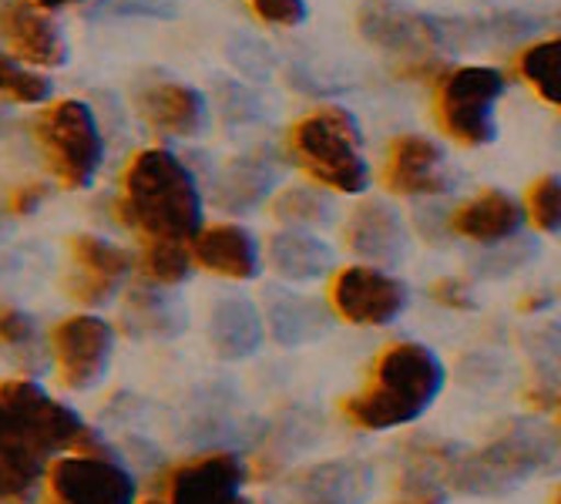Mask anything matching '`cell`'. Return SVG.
<instances>
[{
  "mask_svg": "<svg viewBox=\"0 0 561 504\" xmlns=\"http://www.w3.org/2000/svg\"><path fill=\"white\" fill-rule=\"evenodd\" d=\"M252 8L256 14L270 24H279V27H296L306 21V4L302 0H252Z\"/></svg>",
  "mask_w": 561,
  "mask_h": 504,
  "instance_id": "cell-34",
  "label": "cell"
},
{
  "mask_svg": "<svg viewBox=\"0 0 561 504\" xmlns=\"http://www.w3.org/2000/svg\"><path fill=\"white\" fill-rule=\"evenodd\" d=\"M504 94V75L484 65L454 68L437 84V125L468 148L494 141V105Z\"/></svg>",
  "mask_w": 561,
  "mask_h": 504,
  "instance_id": "cell-6",
  "label": "cell"
},
{
  "mask_svg": "<svg viewBox=\"0 0 561 504\" xmlns=\"http://www.w3.org/2000/svg\"><path fill=\"white\" fill-rule=\"evenodd\" d=\"M279 179V165L270 151H249L232 159L216 179V202L226 213H249L273 192Z\"/></svg>",
  "mask_w": 561,
  "mask_h": 504,
  "instance_id": "cell-21",
  "label": "cell"
},
{
  "mask_svg": "<svg viewBox=\"0 0 561 504\" xmlns=\"http://www.w3.org/2000/svg\"><path fill=\"white\" fill-rule=\"evenodd\" d=\"M531 256H535V242H531V239H522V242L501 245L497 252H491V256L481 263V270H484L488 276H504V273L518 270L522 263H528Z\"/></svg>",
  "mask_w": 561,
  "mask_h": 504,
  "instance_id": "cell-33",
  "label": "cell"
},
{
  "mask_svg": "<svg viewBox=\"0 0 561 504\" xmlns=\"http://www.w3.org/2000/svg\"><path fill=\"white\" fill-rule=\"evenodd\" d=\"M528 216L541 232H558V222H561V182H558V175H545L528 188Z\"/></svg>",
  "mask_w": 561,
  "mask_h": 504,
  "instance_id": "cell-32",
  "label": "cell"
},
{
  "mask_svg": "<svg viewBox=\"0 0 561 504\" xmlns=\"http://www.w3.org/2000/svg\"><path fill=\"white\" fill-rule=\"evenodd\" d=\"M0 411L8 414L11 427L41 454V458H50V454H58V450H81L94 437L71 408H65L61 400L44 393L31 380L0 383Z\"/></svg>",
  "mask_w": 561,
  "mask_h": 504,
  "instance_id": "cell-7",
  "label": "cell"
},
{
  "mask_svg": "<svg viewBox=\"0 0 561 504\" xmlns=\"http://www.w3.org/2000/svg\"><path fill=\"white\" fill-rule=\"evenodd\" d=\"M148 504H162V501H148Z\"/></svg>",
  "mask_w": 561,
  "mask_h": 504,
  "instance_id": "cell-42",
  "label": "cell"
},
{
  "mask_svg": "<svg viewBox=\"0 0 561 504\" xmlns=\"http://www.w3.org/2000/svg\"><path fill=\"white\" fill-rule=\"evenodd\" d=\"M50 346H55L61 383L71 390H88L108 370L115 333L105 320L81 313V317H68L55 327Z\"/></svg>",
  "mask_w": 561,
  "mask_h": 504,
  "instance_id": "cell-11",
  "label": "cell"
},
{
  "mask_svg": "<svg viewBox=\"0 0 561 504\" xmlns=\"http://www.w3.org/2000/svg\"><path fill=\"white\" fill-rule=\"evenodd\" d=\"M0 346L14 350L21 364L41 367V343H37V327L27 313L14 307H0Z\"/></svg>",
  "mask_w": 561,
  "mask_h": 504,
  "instance_id": "cell-30",
  "label": "cell"
},
{
  "mask_svg": "<svg viewBox=\"0 0 561 504\" xmlns=\"http://www.w3.org/2000/svg\"><path fill=\"white\" fill-rule=\"evenodd\" d=\"M44 195H47V188L41 185V182H31V185H21V188H14L11 195H8V213L11 216H31L41 202H44Z\"/></svg>",
  "mask_w": 561,
  "mask_h": 504,
  "instance_id": "cell-36",
  "label": "cell"
},
{
  "mask_svg": "<svg viewBox=\"0 0 561 504\" xmlns=\"http://www.w3.org/2000/svg\"><path fill=\"white\" fill-rule=\"evenodd\" d=\"M41 454L11 427L8 414L0 411V504H27L37 494L44 474Z\"/></svg>",
  "mask_w": 561,
  "mask_h": 504,
  "instance_id": "cell-22",
  "label": "cell"
},
{
  "mask_svg": "<svg viewBox=\"0 0 561 504\" xmlns=\"http://www.w3.org/2000/svg\"><path fill=\"white\" fill-rule=\"evenodd\" d=\"M444 387V367L424 343L387 346L360 393L340 403V414L364 431H390L417 421Z\"/></svg>",
  "mask_w": 561,
  "mask_h": 504,
  "instance_id": "cell-2",
  "label": "cell"
},
{
  "mask_svg": "<svg viewBox=\"0 0 561 504\" xmlns=\"http://www.w3.org/2000/svg\"><path fill=\"white\" fill-rule=\"evenodd\" d=\"M209 340L222 360H242L256 353L263 343V320L256 307L242 296L219 299L209 317Z\"/></svg>",
  "mask_w": 561,
  "mask_h": 504,
  "instance_id": "cell-23",
  "label": "cell"
},
{
  "mask_svg": "<svg viewBox=\"0 0 561 504\" xmlns=\"http://www.w3.org/2000/svg\"><path fill=\"white\" fill-rule=\"evenodd\" d=\"M558 458V434L535 421L507 424L488 447L454 458L447 471V484L474 497H501L525 484L535 471L554 465Z\"/></svg>",
  "mask_w": 561,
  "mask_h": 504,
  "instance_id": "cell-3",
  "label": "cell"
},
{
  "mask_svg": "<svg viewBox=\"0 0 561 504\" xmlns=\"http://www.w3.org/2000/svg\"><path fill=\"white\" fill-rule=\"evenodd\" d=\"M188 256L216 276L226 279H252L260 273V249L252 232L232 222H219L209 229H198L192 239Z\"/></svg>",
  "mask_w": 561,
  "mask_h": 504,
  "instance_id": "cell-19",
  "label": "cell"
},
{
  "mask_svg": "<svg viewBox=\"0 0 561 504\" xmlns=\"http://www.w3.org/2000/svg\"><path fill=\"white\" fill-rule=\"evenodd\" d=\"M551 504H558V491H551Z\"/></svg>",
  "mask_w": 561,
  "mask_h": 504,
  "instance_id": "cell-41",
  "label": "cell"
},
{
  "mask_svg": "<svg viewBox=\"0 0 561 504\" xmlns=\"http://www.w3.org/2000/svg\"><path fill=\"white\" fill-rule=\"evenodd\" d=\"M403 504H431V501H403Z\"/></svg>",
  "mask_w": 561,
  "mask_h": 504,
  "instance_id": "cell-40",
  "label": "cell"
},
{
  "mask_svg": "<svg viewBox=\"0 0 561 504\" xmlns=\"http://www.w3.org/2000/svg\"><path fill=\"white\" fill-rule=\"evenodd\" d=\"M431 296L440 302L447 310H471L474 299H471V289L465 279H454V276H444L431 286Z\"/></svg>",
  "mask_w": 561,
  "mask_h": 504,
  "instance_id": "cell-35",
  "label": "cell"
},
{
  "mask_svg": "<svg viewBox=\"0 0 561 504\" xmlns=\"http://www.w3.org/2000/svg\"><path fill=\"white\" fill-rule=\"evenodd\" d=\"M118 219L145 239L192 242L202 229V195L192 172L165 148H145L125 169Z\"/></svg>",
  "mask_w": 561,
  "mask_h": 504,
  "instance_id": "cell-1",
  "label": "cell"
},
{
  "mask_svg": "<svg viewBox=\"0 0 561 504\" xmlns=\"http://www.w3.org/2000/svg\"><path fill=\"white\" fill-rule=\"evenodd\" d=\"M374 491V471L364 461H327L289 478L293 504H364Z\"/></svg>",
  "mask_w": 561,
  "mask_h": 504,
  "instance_id": "cell-16",
  "label": "cell"
},
{
  "mask_svg": "<svg viewBox=\"0 0 561 504\" xmlns=\"http://www.w3.org/2000/svg\"><path fill=\"white\" fill-rule=\"evenodd\" d=\"M41 504H61V501H58V497H44Z\"/></svg>",
  "mask_w": 561,
  "mask_h": 504,
  "instance_id": "cell-38",
  "label": "cell"
},
{
  "mask_svg": "<svg viewBox=\"0 0 561 504\" xmlns=\"http://www.w3.org/2000/svg\"><path fill=\"white\" fill-rule=\"evenodd\" d=\"M360 31L380 50L403 61L411 75H424L437 65L440 27L393 4V0H367L360 8Z\"/></svg>",
  "mask_w": 561,
  "mask_h": 504,
  "instance_id": "cell-9",
  "label": "cell"
},
{
  "mask_svg": "<svg viewBox=\"0 0 561 504\" xmlns=\"http://www.w3.org/2000/svg\"><path fill=\"white\" fill-rule=\"evenodd\" d=\"M518 71L548 101V105H558L561 101V41L548 37V41H538L528 50H522Z\"/></svg>",
  "mask_w": 561,
  "mask_h": 504,
  "instance_id": "cell-27",
  "label": "cell"
},
{
  "mask_svg": "<svg viewBox=\"0 0 561 504\" xmlns=\"http://www.w3.org/2000/svg\"><path fill=\"white\" fill-rule=\"evenodd\" d=\"M327 327H330V313L317 299H302L293 293H279L270 299V330L283 346L317 340L327 333Z\"/></svg>",
  "mask_w": 561,
  "mask_h": 504,
  "instance_id": "cell-26",
  "label": "cell"
},
{
  "mask_svg": "<svg viewBox=\"0 0 561 504\" xmlns=\"http://www.w3.org/2000/svg\"><path fill=\"white\" fill-rule=\"evenodd\" d=\"M522 222H525L522 206L501 188H488V192L474 195L471 202H465L461 209H454L450 219H447L454 236H465V239H474V242L515 239Z\"/></svg>",
  "mask_w": 561,
  "mask_h": 504,
  "instance_id": "cell-20",
  "label": "cell"
},
{
  "mask_svg": "<svg viewBox=\"0 0 561 504\" xmlns=\"http://www.w3.org/2000/svg\"><path fill=\"white\" fill-rule=\"evenodd\" d=\"M0 34L11 44V50L27 61V65H37V68H58L68 61V47L44 11L24 4V0H8L4 8H0Z\"/></svg>",
  "mask_w": 561,
  "mask_h": 504,
  "instance_id": "cell-15",
  "label": "cell"
},
{
  "mask_svg": "<svg viewBox=\"0 0 561 504\" xmlns=\"http://www.w3.org/2000/svg\"><path fill=\"white\" fill-rule=\"evenodd\" d=\"M383 185L393 195H440L447 188L444 151L424 135H400L390 145Z\"/></svg>",
  "mask_w": 561,
  "mask_h": 504,
  "instance_id": "cell-14",
  "label": "cell"
},
{
  "mask_svg": "<svg viewBox=\"0 0 561 504\" xmlns=\"http://www.w3.org/2000/svg\"><path fill=\"white\" fill-rule=\"evenodd\" d=\"M91 440L50 465V497L61 504H135L131 474Z\"/></svg>",
  "mask_w": 561,
  "mask_h": 504,
  "instance_id": "cell-8",
  "label": "cell"
},
{
  "mask_svg": "<svg viewBox=\"0 0 561 504\" xmlns=\"http://www.w3.org/2000/svg\"><path fill=\"white\" fill-rule=\"evenodd\" d=\"M34 138L44 151L47 169L58 175L65 188H84L94 182L105 141H101L94 112L84 101H58L34 122Z\"/></svg>",
  "mask_w": 561,
  "mask_h": 504,
  "instance_id": "cell-5",
  "label": "cell"
},
{
  "mask_svg": "<svg viewBox=\"0 0 561 504\" xmlns=\"http://www.w3.org/2000/svg\"><path fill=\"white\" fill-rule=\"evenodd\" d=\"M360 125L346 108H317L289 128V151L296 165L320 185L360 195L370 182V169L360 151Z\"/></svg>",
  "mask_w": 561,
  "mask_h": 504,
  "instance_id": "cell-4",
  "label": "cell"
},
{
  "mask_svg": "<svg viewBox=\"0 0 561 504\" xmlns=\"http://www.w3.org/2000/svg\"><path fill=\"white\" fill-rule=\"evenodd\" d=\"M270 263L289 283H313L333 270V249L310 232H279L270 242Z\"/></svg>",
  "mask_w": 561,
  "mask_h": 504,
  "instance_id": "cell-24",
  "label": "cell"
},
{
  "mask_svg": "<svg viewBox=\"0 0 561 504\" xmlns=\"http://www.w3.org/2000/svg\"><path fill=\"white\" fill-rule=\"evenodd\" d=\"M138 115L162 135L192 138L206 128V101L182 81H156L135 94Z\"/></svg>",
  "mask_w": 561,
  "mask_h": 504,
  "instance_id": "cell-17",
  "label": "cell"
},
{
  "mask_svg": "<svg viewBox=\"0 0 561 504\" xmlns=\"http://www.w3.org/2000/svg\"><path fill=\"white\" fill-rule=\"evenodd\" d=\"M236 504H260V501H242V497H239V501H236Z\"/></svg>",
  "mask_w": 561,
  "mask_h": 504,
  "instance_id": "cell-39",
  "label": "cell"
},
{
  "mask_svg": "<svg viewBox=\"0 0 561 504\" xmlns=\"http://www.w3.org/2000/svg\"><path fill=\"white\" fill-rule=\"evenodd\" d=\"M333 310L353 327H387L407 307V289L400 279L374 266L340 270L330 289Z\"/></svg>",
  "mask_w": 561,
  "mask_h": 504,
  "instance_id": "cell-10",
  "label": "cell"
},
{
  "mask_svg": "<svg viewBox=\"0 0 561 504\" xmlns=\"http://www.w3.org/2000/svg\"><path fill=\"white\" fill-rule=\"evenodd\" d=\"M346 245L360 260L393 266L403 260L407 229H403L397 209H390L380 198H367L353 209V216L346 222Z\"/></svg>",
  "mask_w": 561,
  "mask_h": 504,
  "instance_id": "cell-18",
  "label": "cell"
},
{
  "mask_svg": "<svg viewBox=\"0 0 561 504\" xmlns=\"http://www.w3.org/2000/svg\"><path fill=\"white\" fill-rule=\"evenodd\" d=\"M192 256L185 242L148 239L141 249V276L148 286H179L188 276Z\"/></svg>",
  "mask_w": 561,
  "mask_h": 504,
  "instance_id": "cell-28",
  "label": "cell"
},
{
  "mask_svg": "<svg viewBox=\"0 0 561 504\" xmlns=\"http://www.w3.org/2000/svg\"><path fill=\"white\" fill-rule=\"evenodd\" d=\"M37 8H47V11H55V8H68V4H81V0H34Z\"/></svg>",
  "mask_w": 561,
  "mask_h": 504,
  "instance_id": "cell-37",
  "label": "cell"
},
{
  "mask_svg": "<svg viewBox=\"0 0 561 504\" xmlns=\"http://www.w3.org/2000/svg\"><path fill=\"white\" fill-rule=\"evenodd\" d=\"M122 327L131 336H175L185 327V317L159 286H138L125 299Z\"/></svg>",
  "mask_w": 561,
  "mask_h": 504,
  "instance_id": "cell-25",
  "label": "cell"
},
{
  "mask_svg": "<svg viewBox=\"0 0 561 504\" xmlns=\"http://www.w3.org/2000/svg\"><path fill=\"white\" fill-rule=\"evenodd\" d=\"M68 252H71V273L65 276V293L75 302H81V307L108 302L118 293L125 273L131 270L128 252L101 236H88V232L71 236Z\"/></svg>",
  "mask_w": 561,
  "mask_h": 504,
  "instance_id": "cell-12",
  "label": "cell"
},
{
  "mask_svg": "<svg viewBox=\"0 0 561 504\" xmlns=\"http://www.w3.org/2000/svg\"><path fill=\"white\" fill-rule=\"evenodd\" d=\"M0 94L21 101V105H41L50 94V81L37 71H27L14 58L0 55Z\"/></svg>",
  "mask_w": 561,
  "mask_h": 504,
  "instance_id": "cell-31",
  "label": "cell"
},
{
  "mask_svg": "<svg viewBox=\"0 0 561 504\" xmlns=\"http://www.w3.org/2000/svg\"><path fill=\"white\" fill-rule=\"evenodd\" d=\"M273 216L289 226H323L333 219V202L317 188H286L273 202Z\"/></svg>",
  "mask_w": 561,
  "mask_h": 504,
  "instance_id": "cell-29",
  "label": "cell"
},
{
  "mask_svg": "<svg viewBox=\"0 0 561 504\" xmlns=\"http://www.w3.org/2000/svg\"><path fill=\"white\" fill-rule=\"evenodd\" d=\"M242 488V465L236 454H202L179 465L165 478V504H236Z\"/></svg>",
  "mask_w": 561,
  "mask_h": 504,
  "instance_id": "cell-13",
  "label": "cell"
}]
</instances>
